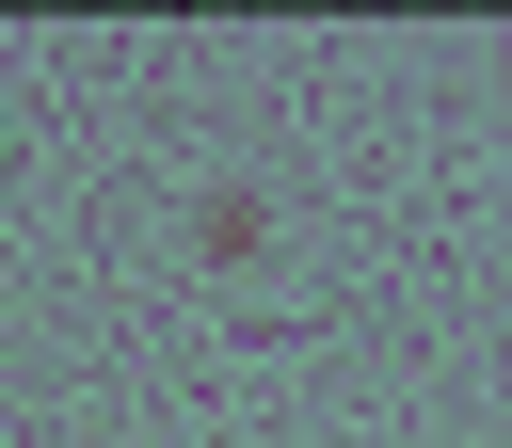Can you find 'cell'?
<instances>
[{
    "label": "cell",
    "instance_id": "6da1fadb",
    "mask_svg": "<svg viewBox=\"0 0 512 448\" xmlns=\"http://www.w3.org/2000/svg\"><path fill=\"white\" fill-rule=\"evenodd\" d=\"M192 240H208V256H224V272H240V256H256V240H272V208H256V192H192Z\"/></svg>",
    "mask_w": 512,
    "mask_h": 448
}]
</instances>
